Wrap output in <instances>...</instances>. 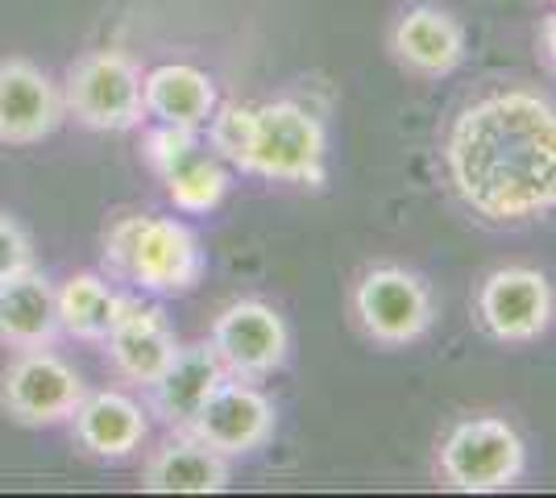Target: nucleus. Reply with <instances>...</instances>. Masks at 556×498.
I'll use <instances>...</instances> for the list:
<instances>
[{"label": "nucleus", "instance_id": "nucleus-1", "mask_svg": "<svg viewBox=\"0 0 556 498\" xmlns=\"http://www.w3.org/2000/svg\"><path fill=\"white\" fill-rule=\"evenodd\" d=\"M444 175L486 225L556 216V104L528 88L469 100L444 133Z\"/></svg>", "mask_w": 556, "mask_h": 498}, {"label": "nucleus", "instance_id": "nucleus-2", "mask_svg": "<svg viewBox=\"0 0 556 498\" xmlns=\"http://www.w3.org/2000/svg\"><path fill=\"white\" fill-rule=\"evenodd\" d=\"M104 261L150 295H187L204 279L200 238L175 216H121L104 233Z\"/></svg>", "mask_w": 556, "mask_h": 498}, {"label": "nucleus", "instance_id": "nucleus-3", "mask_svg": "<svg viewBox=\"0 0 556 498\" xmlns=\"http://www.w3.org/2000/svg\"><path fill=\"white\" fill-rule=\"evenodd\" d=\"M523 470H528V445L498 416H465L444 432L437 449V477L448 490L465 495L510 490Z\"/></svg>", "mask_w": 556, "mask_h": 498}, {"label": "nucleus", "instance_id": "nucleus-4", "mask_svg": "<svg viewBox=\"0 0 556 498\" xmlns=\"http://www.w3.org/2000/svg\"><path fill=\"white\" fill-rule=\"evenodd\" d=\"M245 175L320 188L328 175V138L320 117L295 100H270L254 108V145Z\"/></svg>", "mask_w": 556, "mask_h": 498}, {"label": "nucleus", "instance_id": "nucleus-5", "mask_svg": "<svg viewBox=\"0 0 556 498\" xmlns=\"http://www.w3.org/2000/svg\"><path fill=\"white\" fill-rule=\"evenodd\" d=\"M141 67L125 50H88L63 75L67 117L96 133H125L146 120Z\"/></svg>", "mask_w": 556, "mask_h": 498}, {"label": "nucleus", "instance_id": "nucleus-6", "mask_svg": "<svg viewBox=\"0 0 556 498\" xmlns=\"http://www.w3.org/2000/svg\"><path fill=\"white\" fill-rule=\"evenodd\" d=\"M353 320L374 345H412L437 320V299L428 283L407 266H370L353 283Z\"/></svg>", "mask_w": 556, "mask_h": 498}, {"label": "nucleus", "instance_id": "nucleus-7", "mask_svg": "<svg viewBox=\"0 0 556 498\" xmlns=\"http://www.w3.org/2000/svg\"><path fill=\"white\" fill-rule=\"evenodd\" d=\"M88 395L84 374L54 349H17L0 370V411L25 427L67 424L79 399Z\"/></svg>", "mask_w": 556, "mask_h": 498}, {"label": "nucleus", "instance_id": "nucleus-8", "mask_svg": "<svg viewBox=\"0 0 556 498\" xmlns=\"http://www.w3.org/2000/svg\"><path fill=\"white\" fill-rule=\"evenodd\" d=\"M473 316L498 345H532L556 320V291L535 266H498L473 291Z\"/></svg>", "mask_w": 556, "mask_h": 498}, {"label": "nucleus", "instance_id": "nucleus-9", "mask_svg": "<svg viewBox=\"0 0 556 498\" xmlns=\"http://www.w3.org/2000/svg\"><path fill=\"white\" fill-rule=\"evenodd\" d=\"M208 345L229 379L257 382L275 374L291 354L287 320L262 299H237L212 320Z\"/></svg>", "mask_w": 556, "mask_h": 498}, {"label": "nucleus", "instance_id": "nucleus-10", "mask_svg": "<svg viewBox=\"0 0 556 498\" xmlns=\"http://www.w3.org/2000/svg\"><path fill=\"white\" fill-rule=\"evenodd\" d=\"M275 404L257 391L254 382L225 379L212 391L208 404L200 407V416L191 420L187 432L200 436L220 457H250V452H257L275 436Z\"/></svg>", "mask_w": 556, "mask_h": 498}, {"label": "nucleus", "instance_id": "nucleus-11", "mask_svg": "<svg viewBox=\"0 0 556 498\" xmlns=\"http://www.w3.org/2000/svg\"><path fill=\"white\" fill-rule=\"evenodd\" d=\"M67 120L63 84L29 59L0 63V145H38Z\"/></svg>", "mask_w": 556, "mask_h": 498}, {"label": "nucleus", "instance_id": "nucleus-12", "mask_svg": "<svg viewBox=\"0 0 556 498\" xmlns=\"http://www.w3.org/2000/svg\"><path fill=\"white\" fill-rule=\"evenodd\" d=\"M100 345L109 349L116 374L134 386H150L170 366V357L179 354V336L163 316V308H150L134 295H125L121 316Z\"/></svg>", "mask_w": 556, "mask_h": 498}, {"label": "nucleus", "instance_id": "nucleus-13", "mask_svg": "<svg viewBox=\"0 0 556 498\" xmlns=\"http://www.w3.org/2000/svg\"><path fill=\"white\" fill-rule=\"evenodd\" d=\"M391 54L403 72L419 79L453 75L465 59V29L437 4H412L391 25Z\"/></svg>", "mask_w": 556, "mask_h": 498}, {"label": "nucleus", "instance_id": "nucleus-14", "mask_svg": "<svg viewBox=\"0 0 556 498\" xmlns=\"http://www.w3.org/2000/svg\"><path fill=\"white\" fill-rule=\"evenodd\" d=\"M75 445L100 461H125L146 445V407L125 391H88L67 420Z\"/></svg>", "mask_w": 556, "mask_h": 498}, {"label": "nucleus", "instance_id": "nucleus-15", "mask_svg": "<svg viewBox=\"0 0 556 498\" xmlns=\"http://www.w3.org/2000/svg\"><path fill=\"white\" fill-rule=\"evenodd\" d=\"M225 379H229V374H225V366L216 361L208 341H200V345H179V354L170 357V366L146 386V391H150V411H154L166 427L187 432L191 420L200 416V407L208 404L212 391Z\"/></svg>", "mask_w": 556, "mask_h": 498}, {"label": "nucleus", "instance_id": "nucleus-16", "mask_svg": "<svg viewBox=\"0 0 556 498\" xmlns=\"http://www.w3.org/2000/svg\"><path fill=\"white\" fill-rule=\"evenodd\" d=\"M225 486H229V457L208 449L191 432H175L141 465L146 495H220Z\"/></svg>", "mask_w": 556, "mask_h": 498}, {"label": "nucleus", "instance_id": "nucleus-17", "mask_svg": "<svg viewBox=\"0 0 556 498\" xmlns=\"http://www.w3.org/2000/svg\"><path fill=\"white\" fill-rule=\"evenodd\" d=\"M59 295L54 283L34 266L0 283V345L9 349H47L59 336Z\"/></svg>", "mask_w": 556, "mask_h": 498}, {"label": "nucleus", "instance_id": "nucleus-18", "mask_svg": "<svg viewBox=\"0 0 556 498\" xmlns=\"http://www.w3.org/2000/svg\"><path fill=\"white\" fill-rule=\"evenodd\" d=\"M141 100H146V117L200 133L216 108V84L208 72L191 63H163L141 75Z\"/></svg>", "mask_w": 556, "mask_h": 498}, {"label": "nucleus", "instance_id": "nucleus-19", "mask_svg": "<svg viewBox=\"0 0 556 498\" xmlns=\"http://www.w3.org/2000/svg\"><path fill=\"white\" fill-rule=\"evenodd\" d=\"M54 295H59V329L75 341H104L125 304V295L113 291L109 279L96 270L71 274L63 286H54Z\"/></svg>", "mask_w": 556, "mask_h": 498}, {"label": "nucleus", "instance_id": "nucleus-20", "mask_svg": "<svg viewBox=\"0 0 556 498\" xmlns=\"http://www.w3.org/2000/svg\"><path fill=\"white\" fill-rule=\"evenodd\" d=\"M159 179L166 183V195H170V204L179 213H212L225 200V191H229L225 163L212 150H200V145L187 150L179 163L166 166Z\"/></svg>", "mask_w": 556, "mask_h": 498}, {"label": "nucleus", "instance_id": "nucleus-21", "mask_svg": "<svg viewBox=\"0 0 556 498\" xmlns=\"http://www.w3.org/2000/svg\"><path fill=\"white\" fill-rule=\"evenodd\" d=\"M208 150L225 166L245 170L250 145H254V108L250 104H216L208 117Z\"/></svg>", "mask_w": 556, "mask_h": 498}, {"label": "nucleus", "instance_id": "nucleus-22", "mask_svg": "<svg viewBox=\"0 0 556 498\" xmlns=\"http://www.w3.org/2000/svg\"><path fill=\"white\" fill-rule=\"evenodd\" d=\"M200 138H195V129H179V125H154L150 133H146V163L154 166V175H163L170 163H179L187 150H195Z\"/></svg>", "mask_w": 556, "mask_h": 498}, {"label": "nucleus", "instance_id": "nucleus-23", "mask_svg": "<svg viewBox=\"0 0 556 498\" xmlns=\"http://www.w3.org/2000/svg\"><path fill=\"white\" fill-rule=\"evenodd\" d=\"M25 270H34V245L29 233L13 220L9 213H0V283L17 279Z\"/></svg>", "mask_w": 556, "mask_h": 498}, {"label": "nucleus", "instance_id": "nucleus-24", "mask_svg": "<svg viewBox=\"0 0 556 498\" xmlns=\"http://www.w3.org/2000/svg\"><path fill=\"white\" fill-rule=\"evenodd\" d=\"M540 50H544V59L553 63L556 72V17H544V25H540Z\"/></svg>", "mask_w": 556, "mask_h": 498}, {"label": "nucleus", "instance_id": "nucleus-25", "mask_svg": "<svg viewBox=\"0 0 556 498\" xmlns=\"http://www.w3.org/2000/svg\"><path fill=\"white\" fill-rule=\"evenodd\" d=\"M553 4H556V0H553Z\"/></svg>", "mask_w": 556, "mask_h": 498}]
</instances>
